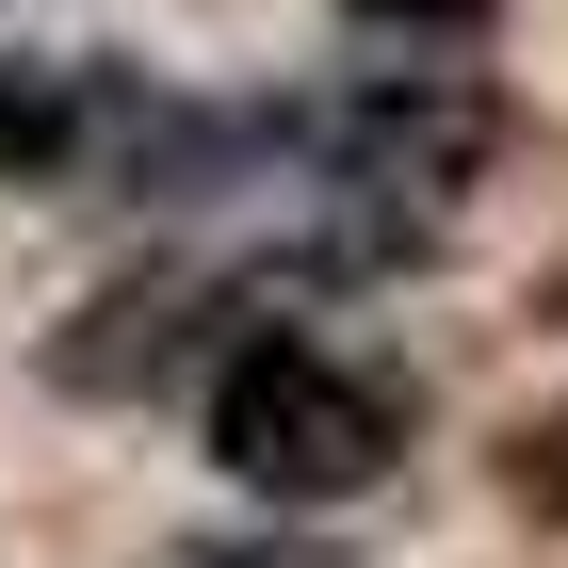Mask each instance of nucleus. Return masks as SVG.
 <instances>
[{
  "instance_id": "obj_4",
  "label": "nucleus",
  "mask_w": 568,
  "mask_h": 568,
  "mask_svg": "<svg viewBox=\"0 0 568 568\" xmlns=\"http://www.w3.org/2000/svg\"><path fill=\"white\" fill-rule=\"evenodd\" d=\"M357 33L374 49H487V17H504V0H342Z\"/></svg>"
},
{
  "instance_id": "obj_2",
  "label": "nucleus",
  "mask_w": 568,
  "mask_h": 568,
  "mask_svg": "<svg viewBox=\"0 0 568 568\" xmlns=\"http://www.w3.org/2000/svg\"><path fill=\"white\" fill-rule=\"evenodd\" d=\"M261 146L325 163L342 195H423V212H455V195H471V179L520 146V98L487 82L471 49H390V65H357L342 98L261 114Z\"/></svg>"
},
{
  "instance_id": "obj_1",
  "label": "nucleus",
  "mask_w": 568,
  "mask_h": 568,
  "mask_svg": "<svg viewBox=\"0 0 568 568\" xmlns=\"http://www.w3.org/2000/svg\"><path fill=\"white\" fill-rule=\"evenodd\" d=\"M195 423H212V471L276 520H325V504H374L406 471V438H423V390H406L390 357L325 342L293 308H261L244 342L195 374Z\"/></svg>"
},
{
  "instance_id": "obj_3",
  "label": "nucleus",
  "mask_w": 568,
  "mask_h": 568,
  "mask_svg": "<svg viewBox=\"0 0 568 568\" xmlns=\"http://www.w3.org/2000/svg\"><path fill=\"white\" fill-rule=\"evenodd\" d=\"M504 504H520L536 536H568V390H536L520 423H504Z\"/></svg>"
}]
</instances>
